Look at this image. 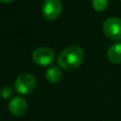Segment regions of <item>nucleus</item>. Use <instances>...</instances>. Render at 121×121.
Returning a JSON list of instances; mask_svg holds the SVG:
<instances>
[{"instance_id":"obj_1","label":"nucleus","mask_w":121,"mask_h":121,"mask_svg":"<svg viewBox=\"0 0 121 121\" xmlns=\"http://www.w3.org/2000/svg\"><path fill=\"white\" fill-rule=\"evenodd\" d=\"M84 52L78 45H71L63 49L58 57V64L66 71L77 69L83 61Z\"/></svg>"},{"instance_id":"obj_2","label":"nucleus","mask_w":121,"mask_h":121,"mask_svg":"<svg viewBox=\"0 0 121 121\" xmlns=\"http://www.w3.org/2000/svg\"><path fill=\"white\" fill-rule=\"evenodd\" d=\"M15 89L21 95H28L32 93L36 87L35 78L29 73L20 74L15 79Z\"/></svg>"},{"instance_id":"obj_3","label":"nucleus","mask_w":121,"mask_h":121,"mask_svg":"<svg viewBox=\"0 0 121 121\" xmlns=\"http://www.w3.org/2000/svg\"><path fill=\"white\" fill-rule=\"evenodd\" d=\"M103 32L111 40H121V19L116 17L108 18L103 24Z\"/></svg>"},{"instance_id":"obj_4","label":"nucleus","mask_w":121,"mask_h":121,"mask_svg":"<svg viewBox=\"0 0 121 121\" xmlns=\"http://www.w3.org/2000/svg\"><path fill=\"white\" fill-rule=\"evenodd\" d=\"M33 61L40 66H48L55 60V53L49 47H38L32 53Z\"/></svg>"},{"instance_id":"obj_5","label":"nucleus","mask_w":121,"mask_h":121,"mask_svg":"<svg viewBox=\"0 0 121 121\" xmlns=\"http://www.w3.org/2000/svg\"><path fill=\"white\" fill-rule=\"evenodd\" d=\"M42 12L43 17L48 21L56 20L61 12V3L60 0H44L43 3Z\"/></svg>"},{"instance_id":"obj_6","label":"nucleus","mask_w":121,"mask_h":121,"mask_svg":"<svg viewBox=\"0 0 121 121\" xmlns=\"http://www.w3.org/2000/svg\"><path fill=\"white\" fill-rule=\"evenodd\" d=\"M9 110L15 116L24 115L27 110V103L25 98L21 96H15L9 101Z\"/></svg>"},{"instance_id":"obj_7","label":"nucleus","mask_w":121,"mask_h":121,"mask_svg":"<svg viewBox=\"0 0 121 121\" xmlns=\"http://www.w3.org/2000/svg\"><path fill=\"white\" fill-rule=\"evenodd\" d=\"M107 57L108 60L113 64L121 63V43H112L108 48Z\"/></svg>"},{"instance_id":"obj_8","label":"nucleus","mask_w":121,"mask_h":121,"mask_svg":"<svg viewBox=\"0 0 121 121\" xmlns=\"http://www.w3.org/2000/svg\"><path fill=\"white\" fill-rule=\"evenodd\" d=\"M61 71L58 66H51L47 69L45 73V78L46 79L51 82V83H57L60 80L61 78Z\"/></svg>"},{"instance_id":"obj_9","label":"nucleus","mask_w":121,"mask_h":121,"mask_svg":"<svg viewBox=\"0 0 121 121\" xmlns=\"http://www.w3.org/2000/svg\"><path fill=\"white\" fill-rule=\"evenodd\" d=\"M92 6L98 12L104 11L108 6V0H92Z\"/></svg>"},{"instance_id":"obj_10","label":"nucleus","mask_w":121,"mask_h":121,"mask_svg":"<svg viewBox=\"0 0 121 121\" xmlns=\"http://www.w3.org/2000/svg\"><path fill=\"white\" fill-rule=\"evenodd\" d=\"M12 95V89L9 87V86H3L1 89H0V96L2 98H9Z\"/></svg>"},{"instance_id":"obj_11","label":"nucleus","mask_w":121,"mask_h":121,"mask_svg":"<svg viewBox=\"0 0 121 121\" xmlns=\"http://www.w3.org/2000/svg\"><path fill=\"white\" fill-rule=\"evenodd\" d=\"M13 1H15V0H0V3H10Z\"/></svg>"},{"instance_id":"obj_12","label":"nucleus","mask_w":121,"mask_h":121,"mask_svg":"<svg viewBox=\"0 0 121 121\" xmlns=\"http://www.w3.org/2000/svg\"><path fill=\"white\" fill-rule=\"evenodd\" d=\"M120 1H121V0H120Z\"/></svg>"}]
</instances>
